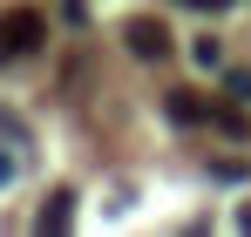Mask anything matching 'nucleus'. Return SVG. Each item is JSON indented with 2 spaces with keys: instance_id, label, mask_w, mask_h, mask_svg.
Here are the masks:
<instances>
[{
  "instance_id": "nucleus-5",
  "label": "nucleus",
  "mask_w": 251,
  "mask_h": 237,
  "mask_svg": "<svg viewBox=\"0 0 251 237\" xmlns=\"http://www.w3.org/2000/svg\"><path fill=\"white\" fill-rule=\"evenodd\" d=\"M204 116V109H197V95H190V88H176V95H170V122H197Z\"/></svg>"
},
{
  "instance_id": "nucleus-1",
  "label": "nucleus",
  "mask_w": 251,
  "mask_h": 237,
  "mask_svg": "<svg viewBox=\"0 0 251 237\" xmlns=\"http://www.w3.org/2000/svg\"><path fill=\"white\" fill-rule=\"evenodd\" d=\"M0 34H7V54H34V47L48 41V21L34 14V7H14V14L0 21Z\"/></svg>"
},
{
  "instance_id": "nucleus-2",
  "label": "nucleus",
  "mask_w": 251,
  "mask_h": 237,
  "mask_svg": "<svg viewBox=\"0 0 251 237\" xmlns=\"http://www.w3.org/2000/svg\"><path fill=\"white\" fill-rule=\"evenodd\" d=\"M123 41H129L136 61H163V54H170V27H163V21H150V14H136V21L123 27Z\"/></svg>"
},
{
  "instance_id": "nucleus-9",
  "label": "nucleus",
  "mask_w": 251,
  "mask_h": 237,
  "mask_svg": "<svg viewBox=\"0 0 251 237\" xmlns=\"http://www.w3.org/2000/svg\"><path fill=\"white\" fill-rule=\"evenodd\" d=\"M183 7H204V14H217V7H224V0H183Z\"/></svg>"
},
{
  "instance_id": "nucleus-8",
  "label": "nucleus",
  "mask_w": 251,
  "mask_h": 237,
  "mask_svg": "<svg viewBox=\"0 0 251 237\" xmlns=\"http://www.w3.org/2000/svg\"><path fill=\"white\" fill-rule=\"evenodd\" d=\"M0 183H14V149H0Z\"/></svg>"
},
{
  "instance_id": "nucleus-7",
  "label": "nucleus",
  "mask_w": 251,
  "mask_h": 237,
  "mask_svg": "<svg viewBox=\"0 0 251 237\" xmlns=\"http://www.w3.org/2000/svg\"><path fill=\"white\" fill-rule=\"evenodd\" d=\"M190 61H197V68H217L224 54H217V41H197V47H190Z\"/></svg>"
},
{
  "instance_id": "nucleus-3",
  "label": "nucleus",
  "mask_w": 251,
  "mask_h": 237,
  "mask_svg": "<svg viewBox=\"0 0 251 237\" xmlns=\"http://www.w3.org/2000/svg\"><path fill=\"white\" fill-rule=\"evenodd\" d=\"M34 224H41V231H68V224H75V190H54V197L41 203Z\"/></svg>"
},
{
  "instance_id": "nucleus-6",
  "label": "nucleus",
  "mask_w": 251,
  "mask_h": 237,
  "mask_svg": "<svg viewBox=\"0 0 251 237\" xmlns=\"http://www.w3.org/2000/svg\"><path fill=\"white\" fill-rule=\"evenodd\" d=\"M224 88H231V102H251V68H231Z\"/></svg>"
},
{
  "instance_id": "nucleus-4",
  "label": "nucleus",
  "mask_w": 251,
  "mask_h": 237,
  "mask_svg": "<svg viewBox=\"0 0 251 237\" xmlns=\"http://www.w3.org/2000/svg\"><path fill=\"white\" fill-rule=\"evenodd\" d=\"M210 129H224V136H238V142L251 136V122L238 116V109H210Z\"/></svg>"
}]
</instances>
